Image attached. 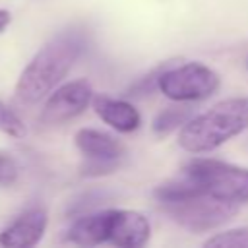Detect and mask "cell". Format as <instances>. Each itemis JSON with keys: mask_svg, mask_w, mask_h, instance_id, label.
<instances>
[{"mask_svg": "<svg viewBox=\"0 0 248 248\" xmlns=\"http://www.w3.org/2000/svg\"><path fill=\"white\" fill-rule=\"evenodd\" d=\"M153 196L176 225L192 232L219 229L231 221L240 207L234 202H227L205 192L184 172L178 178L161 182L153 190Z\"/></svg>", "mask_w": 248, "mask_h": 248, "instance_id": "1", "label": "cell"}, {"mask_svg": "<svg viewBox=\"0 0 248 248\" xmlns=\"http://www.w3.org/2000/svg\"><path fill=\"white\" fill-rule=\"evenodd\" d=\"M87 39L79 29H66L45 43L29 60L16 83V99L35 105L50 95L68 76L76 60L83 54Z\"/></svg>", "mask_w": 248, "mask_h": 248, "instance_id": "2", "label": "cell"}, {"mask_svg": "<svg viewBox=\"0 0 248 248\" xmlns=\"http://www.w3.org/2000/svg\"><path fill=\"white\" fill-rule=\"evenodd\" d=\"M248 128V97H229L205 112L192 116L178 134V145L188 153H209Z\"/></svg>", "mask_w": 248, "mask_h": 248, "instance_id": "3", "label": "cell"}, {"mask_svg": "<svg viewBox=\"0 0 248 248\" xmlns=\"http://www.w3.org/2000/svg\"><path fill=\"white\" fill-rule=\"evenodd\" d=\"M205 192L234 203H248V169L207 157H196L182 169Z\"/></svg>", "mask_w": 248, "mask_h": 248, "instance_id": "4", "label": "cell"}, {"mask_svg": "<svg viewBox=\"0 0 248 248\" xmlns=\"http://www.w3.org/2000/svg\"><path fill=\"white\" fill-rule=\"evenodd\" d=\"M219 85H221L219 74L202 62L165 66L157 81V89L167 99L176 103L203 101L211 97L219 89Z\"/></svg>", "mask_w": 248, "mask_h": 248, "instance_id": "5", "label": "cell"}, {"mask_svg": "<svg viewBox=\"0 0 248 248\" xmlns=\"http://www.w3.org/2000/svg\"><path fill=\"white\" fill-rule=\"evenodd\" d=\"M74 141L79 153L85 157V163L81 165V174L85 176L114 172L126 155V147L116 136L97 128L78 130Z\"/></svg>", "mask_w": 248, "mask_h": 248, "instance_id": "6", "label": "cell"}, {"mask_svg": "<svg viewBox=\"0 0 248 248\" xmlns=\"http://www.w3.org/2000/svg\"><path fill=\"white\" fill-rule=\"evenodd\" d=\"M93 97H95L93 87L87 79L68 81V83L56 87L48 95V99L43 105V110L39 114V120L46 126H56V124L74 120L76 116L85 112V108L91 105Z\"/></svg>", "mask_w": 248, "mask_h": 248, "instance_id": "7", "label": "cell"}, {"mask_svg": "<svg viewBox=\"0 0 248 248\" xmlns=\"http://www.w3.org/2000/svg\"><path fill=\"white\" fill-rule=\"evenodd\" d=\"M46 225H48L46 209L39 205L29 207L0 231V246L31 248L43 238Z\"/></svg>", "mask_w": 248, "mask_h": 248, "instance_id": "8", "label": "cell"}, {"mask_svg": "<svg viewBox=\"0 0 248 248\" xmlns=\"http://www.w3.org/2000/svg\"><path fill=\"white\" fill-rule=\"evenodd\" d=\"M151 236V225L147 217L134 209H112L108 244L120 248H140Z\"/></svg>", "mask_w": 248, "mask_h": 248, "instance_id": "9", "label": "cell"}, {"mask_svg": "<svg viewBox=\"0 0 248 248\" xmlns=\"http://www.w3.org/2000/svg\"><path fill=\"white\" fill-rule=\"evenodd\" d=\"M91 105H93L95 114L105 124L114 128L116 132L130 134V132H136L141 124V116L138 108L124 99H114L108 95H95Z\"/></svg>", "mask_w": 248, "mask_h": 248, "instance_id": "10", "label": "cell"}, {"mask_svg": "<svg viewBox=\"0 0 248 248\" xmlns=\"http://www.w3.org/2000/svg\"><path fill=\"white\" fill-rule=\"evenodd\" d=\"M110 211L112 209H103L78 215L66 231V240L79 246H99L108 242Z\"/></svg>", "mask_w": 248, "mask_h": 248, "instance_id": "11", "label": "cell"}, {"mask_svg": "<svg viewBox=\"0 0 248 248\" xmlns=\"http://www.w3.org/2000/svg\"><path fill=\"white\" fill-rule=\"evenodd\" d=\"M192 118V110L188 107H167L151 122V128L157 136H169L176 128H182Z\"/></svg>", "mask_w": 248, "mask_h": 248, "instance_id": "12", "label": "cell"}, {"mask_svg": "<svg viewBox=\"0 0 248 248\" xmlns=\"http://www.w3.org/2000/svg\"><path fill=\"white\" fill-rule=\"evenodd\" d=\"M203 246L213 248H248V227H236L213 234L203 242Z\"/></svg>", "mask_w": 248, "mask_h": 248, "instance_id": "13", "label": "cell"}, {"mask_svg": "<svg viewBox=\"0 0 248 248\" xmlns=\"http://www.w3.org/2000/svg\"><path fill=\"white\" fill-rule=\"evenodd\" d=\"M0 132L10 138H23L27 132L19 114L12 107H8L4 101H0Z\"/></svg>", "mask_w": 248, "mask_h": 248, "instance_id": "14", "label": "cell"}, {"mask_svg": "<svg viewBox=\"0 0 248 248\" xmlns=\"http://www.w3.org/2000/svg\"><path fill=\"white\" fill-rule=\"evenodd\" d=\"M17 176H19V167H17L16 159L10 153L0 149V186L8 188V186L16 184Z\"/></svg>", "mask_w": 248, "mask_h": 248, "instance_id": "15", "label": "cell"}, {"mask_svg": "<svg viewBox=\"0 0 248 248\" xmlns=\"http://www.w3.org/2000/svg\"><path fill=\"white\" fill-rule=\"evenodd\" d=\"M10 21H12L10 12H8V10H0V33L10 25Z\"/></svg>", "mask_w": 248, "mask_h": 248, "instance_id": "16", "label": "cell"}]
</instances>
